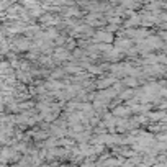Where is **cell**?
Masks as SVG:
<instances>
[{
    "instance_id": "obj_1",
    "label": "cell",
    "mask_w": 167,
    "mask_h": 167,
    "mask_svg": "<svg viewBox=\"0 0 167 167\" xmlns=\"http://www.w3.org/2000/svg\"><path fill=\"white\" fill-rule=\"evenodd\" d=\"M72 57V54L69 53V49L67 48H56L54 49V59L56 61H66V59H71Z\"/></svg>"
},
{
    "instance_id": "obj_2",
    "label": "cell",
    "mask_w": 167,
    "mask_h": 167,
    "mask_svg": "<svg viewBox=\"0 0 167 167\" xmlns=\"http://www.w3.org/2000/svg\"><path fill=\"white\" fill-rule=\"evenodd\" d=\"M94 41H105V43H112L113 41V36L112 33H102V31H94L92 34Z\"/></svg>"
},
{
    "instance_id": "obj_3",
    "label": "cell",
    "mask_w": 167,
    "mask_h": 167,
    "mask_svg": "<svg viewBox=\"0 0 167 167\" xmlns=\"http://www.w3.org/2000/svg\"><path fill=\"white\" fill-rule=\"evenodd\" d=\"M64 16H79L80 15V10L79 8H64Z\"/></svg>"
},
{
    "instance_id": "obj_4",
    "label": "cell",
    "mask_w": 167,
    "mask_h": 167,
    "mask_svg": "<svg viewBox=\"0 0 167 167\" xmlns=\"http://www.w3.org/2000/svg\"><path fill=\"white\" fill-rule=\"evenodd\" d=\"M130 46H131V41H130V39H121V41L116 43V48H118L120 51H121V48H126V49H128Z\"/></svg>"
},
{
    "instance_id": "obj_5",
    "label": "cell",
    "mask_w": 167,
    "mask_h": 167,
    "mask_svg": "<svg viewBox=\"0 0 167 167\" xmlns=\"http://www.w3.org/2000/svg\"><path fill=\"white\" fill-rule=\"evenodd\" d=\"M131 113L130 108H118V110H115V115H120V116H128Z\"/></svg>"
},
{
    "instance_id": "obj_6",
    "label": "cell",
    "mask_w": 167,
    "mask_h": 167,
    "mask_svg": "<svg viewBox=\"0 0 167 167\" xmlns=\"http://www.w3.org/2000/svg\"><path fill=\"white\" fill-rule=\"evenodd\" d=\"M113 80H115V79H108V80H100V82H99V87H100V89H105V87H107L108 84H112V82H113Z\"/></svg>"
},
{
    "instance_id": "obj_7",
    "label": "cell",
    "mask_w": 167,
    "mask_h": 167,
    "mask_svg": "<svg viewBox=\"0 0 167 167\" xmlns=\"http://www.w3.org/2000/svg\"><path fill=\"white\" fill-rule=\"evenodd\" d=\"M107 2H110V3H115V5H118V3H121L123 0H107Z\"/></svg>"
}]
</instances>
